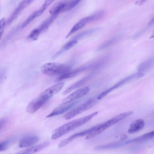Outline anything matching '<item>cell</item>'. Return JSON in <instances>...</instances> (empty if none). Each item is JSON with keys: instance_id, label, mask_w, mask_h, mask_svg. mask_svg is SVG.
Returning a JSON list of instances; mask_svg holds the SVG:
<instances>
[{"instance_id": "obj_14", "label": "cell", "mask_w": 154, "mask_h": 154, "mask_svg": "<svg viewBox=\"0 0 154 154\" xmlns=\"http://www.w3.org/2000/svg\"><path fill=\"white\" fill-rule=\"evenodd\" d=\"M91 21L90 16L85 17L82 19L71 28L69 32L66 36V38H68L71 35L83 28L87 24L91 22Z\"/></svg>"}, {"instance_id": "obj_16", "label": "cell", "mask_w": 154, "mask_h": 154, "mask_svg": "<svg viewBox=\"0 0 154 154\" xmlns=\"http://www.w3.org/2000/svg\"><path fill=\"white\" fill-rule=\"evenodd\" d=\"M58 15H52L48 18L45 20L37 28L40 33H43L47 31L50 26L57 18Z\"/></svg>"}, {"instance_id": "obj_8", "label": "cell", "mask_w": 154, "mask_h": 154, "mask_svg": "<svg viewBox=\"0 0 154 154\" xmlns=\"http://www.w3.org/2000/svg\"><path fill=\"white\" fill-rule=\"evenodd\" d=\"M90 90V87L85 88L77 90L71 93L62 101V103H68L88 94Z\"/></svg>"}, {"instance_id": "obj_10", "label": "cell", "mask_w": 154, "mask_h": 154, "mask_svg": "<svg viewBox=\"0 0 154 154\" xmlns=\"http://www.w3.org/2000/svg\"><path fill=\"white\" fill-rule=\"evenodd\" d=\"M64 82H61L46 90L40 94L47 100L60 91L63 87Z\"/></svg>"}, {"instance_id": "obj_24", "label": "cell", "mask_w": 154, "mask_h": 154, "mask_svg": "<svg viewBox=\"0 0 154 154\" xmlns=\"http://www.w3.org/2000/svg\"><path fill=\"white\" fill-rule=\"evenodd\" d=\"M98 29V28H95L85 30L76 35L71 40H77L87 35L95 32Z\"/></svg>"}, {"instance_id": "obj_29", "label": "cell", "mask_w": 154, "mask_h": 154, "mask_svg": "<svg viewBox=\"0 0 154 154\" xmlns=\"http://www.w3.org/2000/svg\"><path fill=\"white\" fill-rule=\"evenodd\" d=\"M105 13L104 10H101L97 12L90 16L91 22L96 21L101 18L103 16Z\"/></svg>"}, {"instance_id": "obj_33", "label": "cell", "mask_w": 154, "mask_h": 154, "mask_svg": "<svg viewBox=\"0 0 154 154\" xmlns=\"http://www.w3.org/2000/svg\"><path fill=\"white\" fill-rule=\"evenodd\" d=\"M146 1H137L136 2V4L138 5H141L145 3Z\"/></svg>"}, {"instance_id": "obj_13", "label": "cell", "mask_w": 154, "mask_h": 154, "mask_svg": "<svg viewBox=\"0 0 154 154\" xmlns=\"http://www.w3.org/2000/svg\"><path fill=\"white\" fill-rule=\"evenodd\" d=\"M49 143V142H45L37 146L29 148L28 149L18 152L14 154H34L43 149L48 146Z\"/></svg>"}, {"instance_id": "obj_7", "label": "cell", "mask_w": 154, "mask_h": 154, "mask_svg": "<svg viewBox=\"0 0 154 154\" xmlns=\"http://www.w3.org/2000/svg\"><path fill=\"white\" fill-rule=\"evenodd\" d=\"M34 1L31 0H26L20 2L18 7L14 10L9 17L7 21V24L9 25L11 24L24 9L26 8Z\"/></svg>"}, {"instance_id": "obj_21", "label": "cell", "mask_w": 154, "mask_h": 154, "mask_svg": "<svg viewBox=\"0 0 154 154\" xmlns=\"http://www.w3.org/2000/svg\"><path fill=\"white\" fill-rule=\"evenodd\" d=\"M154 137V130L151 132L146 133V134L143 135L140 137H138L136 138L134 140H133L130 141H127L126 142V144L129 143H130L139 142L144 141L150 139Z\"/></svg>"}, {"instance_id": "obj_5", "label": "cell", "mask_w": 154, "mask_h": 154, "mask_svg": "<svg viewBox=\"0 0 154 154\" xmlns=\"http://www.w3.org/2000/svg\"><path fill=\"white\" fill-rule=\"evenodd\" d=\"M96 103L95 100L91 99L87 101L84 103L75 107L67 113L64 116L66 120H69L93 107Z\"/></svg>"}, {"instance_id": "obj_11", "label": "cell", "mask_w": 154, "mask_h": 154, "mask_svg": "<svg viewBox=\"0 0 154 154\" xmlns=\"http://www.w3.org/2000/svg\"><path fill=\"white\" fill-rule=\"evenodd\" d=\"M78 102H71L68 103H62L56 108L53 111L47 116V118L52 117L62 114L72 107L77 103Z\"/></svg>"}, {"instance_id": "obj_25", "label": "cell", "mask_w": 154, "mask_h": 154, "mask_svg": "<svg viewBox=\"0 0 154 154\" xmlns=\"http://www.w3.org/2000/svg\"><path fill=\"white\" fill-rule=\"evenodd\" d=\"M39 17L37 11H34L31 14L23 23L22 27L24 28L26 26L36 18Z\"/></svg>"}, {"instance_id": "obj_36", "label": "cell", "mask_w": 154, "mask_h": 154, "mask_svg": "<svg viewBox=\"0 0 154 154\" xmlns=\"http://www.w3.org/2000/svg\"><path fill=\"white\" fill-rule=\"evenodd\" d=\"M154 38V30L152 32V34L150 38V39H152Z\"/></svg>"}, {"instance_id": "obj_22", "label": "cell", "mask_w": 154, "mask_h": 154, "mask_svg": "<svg viewBox=\"0 0 154 154\" xmlns=\"http://www.w3.org/2000/svg\"><path fill=\"white\" fill-rule=\"evenodd\" d=\"M123 145L122 142H117L111 143V144L102 145L96 147L95 149L96 150H100L109 149L116 148L120 147Z\"/></svg>"}, {"instance_id": "obj_26", "label": "cell", "mask_w": 154, "mask_h": 154, "mask_svg": "<svg viewBox=\"0 0 154 154\" xmlns=\"http://www.w3.org/2000/svg\"><path fill=\"white\" fill-rule=\"evenodd\" d=\"M40 34L38 28H36L33 30L29 34L28 36V38L31 40H37Z\"/></svg>"}, {"instance_id": "obj_23", "label": "cell", "mask_w": 154, "mask_h": 154, "mask_svg": "<svg viewBox=\"0 0 154 154\" xmlns=\"http://www.w3.org/2000/svg\"><path fill=\"white\" fill-rule=\"evenodd\" d=\"M15 140H16V138L14 137L1 142L0 143V151H4L7 150Z\"/></svg>"}, {"instance_id": "obj_12", "label": "cell", "mask_w": 154, "mask_h": 154, "mask_svg": "<svg viewBox=\"0 0 154 154\" xmlns=\"http://www.w3.org/2000/svg\"><path fill=\"white\" fill-rule=\"evenodd\" d=\"M39 137L36 136L30 135L24 137L19 142V146L21 148L31 147L38 141Z\"/></svg>"}, {"instance_id": "obj_4", "label": "cell", "mask_w": 154, "mask_h": 154, "mask_svg": "<svg viewBox=\"0 0 154 154\" xmlns=\"http://www.w3.org/2000/svg\"><path fill=\"white\" fill-rule=\"evenodd\" d=\"M80 1H60L55 4L50 10V13L52 15L58 14L70 11L78 5Z\"/></svg>"}, {"instance_id": "obj_2", "label": "cell", "mask_w": 154, "mask_h": 154, "mask_svg": "<svg viewBox=\"0 0 154 154\" xmlns=\"http://www.w3.org/2000/svg\"><path fill=\"white\" fill-rule=\"evenodd\" d=\"M71 70L69 65L56 63L45 64L40 68L43 74L50 76H62L70 72Z\"/></svg>"}, {"instance_id": "obj_31", "label": "cell", "mask_w": 154, "mask_h": 154, "mask_svg": "<svg viewBox=\"0 0 154 154\" xmlns=\"http://www.w3.org/2000/svg\"><path fill=\"white\" fill-rule=\"evenodd\" d=\"M6 23V20L5 18H3L1 19V29H0L1 38V37L2 36L4 32Z\"/></svg>"}, {"instance_id": "obj_28", "label": "cell", "mask_w": 154, "mask_h": 154, "mask_svg": "<svg viewBox=\"0 0 154 154\" xmlns=\"http://www.w3.org/2000/svg\"><path fill=\"white\" fill-rule=\"evenodd\" d=\"M117 39V38H115L110 40H107V41L101 45L98 48V49H97V51H100L109 47V46L116 42Z\"/></svg>"}, {"instance_id": "obj_27", "label": "cell", "mask_w": 154, "mask_h": 154, "mask_svg": "<svg viewBox=\"0 0 154 154\" xmlns=\"http://www.w3.org/2000/svg\"><path fill=\"white\" fill-rule=\"evenodd\" d=\"M54 1H45L41 7L37 11L39 17L41 15L46 9Z\"/></svg>"}, {"instance_id": "obj_34", "label": "cell", "mask_w": 154, "mask_h": 154, "mask_svg": "<svg viewBox=\"0 0 154 154\" xmlns=\"http://www.w3.org/2000/svg\"><path fill=\"white\" fill-rule=\"evenodd\" d=\"M127 138V136L125 134H123L121 135L120 139L121 140H124L126 139Z\"/></svg>"}, {"instance_id": "obj_32", "label": "cell", "mask_w": 154, "mask_h": 154, "mask_svg": "<svg viewBox=\"0 0 154 154\" xmlns=\"http://www.w3.org/2000/svg\"><path fill=\"white\" fill-rule=\"evenodd\" d=\"M8 121L7 118L4 117L2 118L0 120V130L1 131L6 125Z\"/></svg>"}, {"instance_id": "obj_1", "label": "cell", "mask_w": 154, "mask_h": 154, "mask_svg": "<svg viewBox=\"0 0 154 154\" xmlns=\"http://www.w3.org/2000/svg\"><path fill=\"white\" fill-rule=\"evenodd\" d=\"M97 115V113L95 112L88 115L66 123L60 126L53 131L52 139H57L76 128L84 124Z\"/></svg>"}, {"instance_id": "obj_18", "label": "cell", "mask_w": 154, "mask_h": 154, "mask_svg": "<svg viewBox=\"0 0 154 154\" xmlns=\"http://www.w3.org/2000/svg\"><path fill=\"white\" fill-rule=\"evenodd\" d=\"M101 124L96 125L93 127H92L90 129L85 130L80 132L75 133L72 135L71 136L68 138L71 141H72L75 138L80 137H81L85 136L86 135H88L90 133L96 130Z\"/></svg>"}, {"instance_id": "obj_15", "label": "cell", "mask_w": 154, "mask_h": 154, "mask_svg": "<svg viewBox=\"0 0 154 154\" xmlns=\"http://www.w3.org/2000/svg\"><path fill=\"white\" fill-rule=\"evenodd\" d=\"M145 126V122L143 119H138L133 121L130 125L128 132L133 134L141 130Z\"/></svg>"}, {"instance_id": "obj_9", "label": "cell", "mask_w": 154, "mask_h": 154, "mask_svg": "<svg viewBox=\"0 0 154 154\" xmlns=\"http://www.w3.org/2000/svg\"><path fill=\"white\" fill-rule=\"evenodd\" d=\"M138 74H133L127 78H125L121 81L116 84L115 85L113 86L108 90H107L104 92H103L101 94H100L98 97L97 99L101 100L104 98L108 94H109L113 91L116 89L119 88V87L121 86L124 85V84L127 83L128 81H129L132 79H135L136 78H138Z\"/></svg>"}, {"instance_id": "obj_19", "label": "cell", "mask_w": 154, "mask_h": 154, "mask_svg": "<svg viewBox=\"0 0 154 154\" xmlns=\"http://www.w3.org/2000/svg\"><path fill=\"white\" fill-rule=\"evenodd\" d=\"M90 78V77L89 76L86 77L84 79L74 84L64 91L63 93V95H67L73 90L79 88V87L85 84L87 81Z\"/></svg>"}, {"instance_id": "obj_6", "label": "cell", "mask_w": 154, "mask_h": 154, "mask_svg": "<svg viewBox=\"0 0 154 154\" xmlns=\"http://www.w3.org/2000/svg\"><path fill=\"white\" fill-rule=\"evenodd\" d=\"M48 100L41 95L30 103L26 107V111L33 114L38 110Z\"/></svg>"}, {"instance_id": "obj_17", "label": "cell", "mask_w": 154, "mask_h": 154, "mask_svg": "<svg viewBox=\"0 0 154 154\" xmlns=\"http://www.w3.org/2000/svg\"><path fill=\"white\" fill-rule=\"evenodd\" d=\"M86 68L84 67L81 68L73 71L70 72L67 74L59 76V78L55 80V82H58L66 79L73 78L84 70L86 69Z\"/></svg>"}, {"instance_id": "obj_20", "label": "cell", "mask_w": 154, "mask_h": 154, "mask_svg": "<svg viewBox=\"0 0 154 154\" xmlns=\"http://www.w3.org/2000/svg\"><path fill=\"white\" fill-rule=\"evenodd\" d=\"M78 40H71L67 43H66L63 47L59 50L58 53H56L54 56V57L57 56L63 53L65 51H68L70 49L72 48L78 43Z\"/></svg>"}, {"instance_id": "obj_3", "label": "cell", "mask_w": 154, "mask_h": 154, "mask_svg": "<svg viewBox=\"0 0 154 154\" xmlns=\"http://www.w3.org/2000/svg\"><path fill=\"white\" fill-rule=\"evenodd\" d=\"M133 113L132 111L127 112L112 118V119L104 122L103 124H101L96 130L91 133V136L92 138H94L105 130L108 128L132 115Z\"/></svg>"}, {"instance_id": "obj_30", "label": "cell", "mask_w": 154, "mask_h": 154, "mask_svg": "<svg viewBox=\"0 0 154 154\" xmlns=\"http://www.w3.org/2000/svg\"><path fill=\"white\" fill-rule=\"evenodd\" d=\"M153 63L152 59H149L146 60L141 63L138 68V70L140 71L143 70L150 67Z\"/></svg>"}, {"instance_id": "obj_35", "label": "cell", "mask_w": 154, "mask_h": 154, "mask_svg": "<svg viewBox=\"0 0 154 154\" xmlns=\"http://www.w3.org/2000/svg\"><path fill=\"white\" fill-rule=\"evenodd\" d=\"M154 23V17L153 18L150 20V21L149 22V25H151Z\"/></svg>"}]
</instances>
